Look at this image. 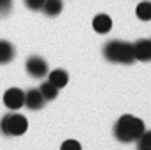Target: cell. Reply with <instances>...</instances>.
I'll return each instance as SVG.
<instances>
[{
	"label": "cell",
	"mask_w": 151,
	"mask_h": 150,
	"mask_svg": "<svg viewBox=\"0 0 151 150\" xmlns=\"http://www.w3.org/2000/svg\"><path fill=\"white\" fill-rule=\"evenodd\" d=\"M103 55L110 63H119V64H132V63H135L133 43L121 41V39L109 41L103 47Z\"/></svg>",
	"instance_id": "cell-2"
},
{
	"label": "cell",
	"mask_w": 151,
	"mask_h": 150,
	"mask_svg": "<svg viewBox=\"0 0 151 150\" xmlns=\"http://www.w3.org/2000/svg\"><path fill=\"white\" fill-rule=\"evenodd\" d=\"M13 7V0H0V16H7Z\"/></svg>",
	"instance_id": "cell-16"
},
{
	"label": "cell",
	"mask_w": 151,
	"mask_h": 150,
	"mask_svg": "<svg viewBox=\"0 0 151 150\" xmlns=\"http://www.w3.org/2000/svg\"><path fill=\"white\" fill-rule=\"evenodd\" d=\"M93 29L98 32V34H107V32H110V29H112V20H110V16L109 15H96L94 16V20H93Z\"/></svg>",
	"instance_id": "cell-8"
},
{
	"label": "cell",
	"mask_w": 151,
	"mask_h": 150,
	"mask_svg": "<svg viewBox=\"0 0 151 150\" xmlns=\"http://www.w3.org/2000/svg\"><path fill=\"white\" fill-rule=\"evenodd\" d=\"M60 150H82V145L77 139H66L60 145Z\"/></svg>",
	"instance_id": "cell-15"
},
{
	"label": "cell",
	"mask_w": 151,
	"mask_h": 150,
	"mask_svg": "<svg viewBox=\"0 0 151 150\" xmlns=\"http://www.w3.org/2000/svg\"><path fill=\"white\" fill-rule=\"evenodd\" d=\"M135 15H137L139 20H142V22H149V20H151V2H147V0L140 2V4L135 7Z\"/></svg>",
	"instance_id": "cell-12"
},
{
	"label": "cell",
	"mask_w": 151,
	"mask_h": 150,
	"mask_svg": "<svg viewBox=\"0 0 151 150\" xmlns=\"http://www.w3.org/2000/svg\"><path fill=\"white\" fill-rule=\"evenodd\" d=\"M46 16H57L62 11V0H45L43 9H41Z\"/></svg>",
	"instance_id": "cell-11"
},
{
	"label": "cell",
	"mask_w": 151,
	"mask_h": 150,
	"mask_svg": "<svg viewBox=\"0 0 151 150\" xmlns=\"http://www.w3.org/2000/svg\"><path fill=\"white\" fill-rule=\"evenodd\" d=\"M39 91H41V95L45 97V100H53V98L59 95V88H55L50 81H45V82L39 86Z\"/></svg>",
	"instance_id": "cell-13"
},
{
	"label": "cell",
	"mask_w": 151,
	"mask_h": 150,
	"mask_svg": "<svg viewBox=\"0 0 151 150\" xmlns=\"http://www.w3.org/2000/svg\"><path fill=\"white\" fill-rule=\"evenodd\" d=\"M48 81L55 86V88H64L66 84H68V81H69V77H68V73H66V70H62V68H55V70H52V71H48Z\"/></svg>",
	"instance_id": "cell-9"
},
{
	"label": "cell",
	"mask_w": 151,
	"mask_h": 150,
	"mask_svg": "<svg viewBox=\"0 0 151 150\" xmlns=\"http://www.w3.org/2000/svg\"><path fill=\"white\" fill-rule=\"evenodd\" d=\"M14 55H16L14 47H13L9 41H6V39H0V64L11 63V61L14 59Z\"/></svg>",
	"instance_id": "cell-10"
},
{
	"label": "cell",
	"mask_w": 151,
	"mask_h": 150,
	"mask_svg": "<svg viewBox=\"0 0 151 150\" xmlns=\"http://www.w3.org/2000/svg\"><path fill=\"white\" fill-rule=\"evenodd\" d=\"M135 143L139 150H151V130H144Z\"/></svg>",
	"instance_id": "cell-14"
},
{
	"label": "cell",
	"mask_w": 151,
	"mask_h": 150,
	"mask_svg": "<svg viewBox=\"0 0 151 150\" xmlns=\"http://www.w3.org/2000/svg\"><path fill=\"white\" fill-rule=\"evenodd\" d=\"M144 130H146L144 122L137 116H132V114L119 116L116 125H114V136L121 143H135Z\"/></svg>",
	"instance_id": "cell-1"
},
{
	"label": "cell",
	"mask_w": 151,
	"mask_h": 150,
	"mask_svg": "<svg viewBox=\"0 0 151 150\" xmlns=\"http://www.w3.org/2000/svg\"><path fill=\"white\" fill-rule=\"evenodd\" d=\"M25 70H27V73L30 75V77H34V79H43V77H46L48 71H50L48 70V63L43 57H39V55L29 57L27 63H25Z\"/></svg>",
	"instance_id": "cell-4"
},
{
	"label": "cell",
	"mask_w": 151,
	"mask_h": 150,
	"mask_svg": "<svg viewBox=\"0 0 151 150\" xmlns=\"http://www.w3.org/2000/svg\"><path fill=\"white\" fill-rule=\"evenodd\" d=\"M133 54H135V61L149 63L151 61V38L135 41L133 43Z\"/></svg>",
	"instance_id": "cell-6"
},
{
	"label": "cell",
	"mask_w": 151,
	"mask_h": 150,
	"mask_svg": "<svg viewBox=\"0 0 151 150\" xmlns=\"http://www.w3.org/2000/svg\"><path fill=\"white\" fill-rule=\"evenodd\" d=\"M4 104L7 109L18 111L20 107L25 106V91H22L20 88H9L4 93Z\"/></svg>",
	"instance_id": "cell-5"
},
{
	"label": "cell",
	"mask_w": 151,
	"mask_h": 150,
	"mask_svg": "<svg viewBox=\"0 0 151 150\" xmlns=\"http://www.w3.org/2000/svg\"><path fill=\"white\" fill-rule=\"evenodd\" d=\"M23 2H25V6H27L30 11H41L45 0H23Z\"/></svg>",
	"instance_id": "cell-17"
},
{
	"label": "cell",
	"mask_w": 151,
	"mask_h": 150,
	"mask_svg": "<svg viewBox=\"0 0 151 150\" xmlns=\"http://www.w3.org/2000/svg\"><path fill=\"white\" fill-rule=\"evenodd\" d=\"M45 97L41 95L39 90H29L25 93V106L30 109V111H39L45 107Z\"/></svg>",
	"instance_id": "cell-7"
},
{
	"label": "cell",
	"mask_w": 151,
	"mask_h": 150,
	"mask_svg": "<svg viewBox=\"0 0 151 150\" xmlns=\"http://www.w3.org/2000/svg\"><path fill=\"white\" fill-rule=\"evenodd\" d=\"M27 129H29V122L23 114L7 113L2 116V122H0V132L4 136H22L27 132Z\"/></svg>",
	"instance_id": "cell-3"
}]
</instances>
